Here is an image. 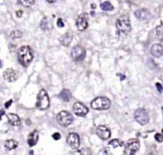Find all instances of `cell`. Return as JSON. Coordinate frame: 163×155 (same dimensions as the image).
Listing matches in <instances>:
<instances>
[{"instance_id":"6da1fadb","label":"cell","mask_w":163,"mask_h":155,"mask_svg":"<svg viewBox=\"0 0 163 155\" xmlns=\"http://www.w3.org/2000/svg\"><path fill=\"white\" fill-rule=\"evenodd\" d=\"M107 155H125V145L119 139L111 140L105 148Z\"/></svg>"},{"instance_id":"7a4b0ae2","label":"cell","mask_w":163,"mask_h":155,"mask_svg":"<svg viewBox=\"0 0 163 155\" xmlns=\"http://www.w3.org/2000/svg\"><path fill=\"white\" fill-rule=\"evenodd\" d=\"M18 60L24 67H27L32 61L33 55L29 46H23L18 51Z\"/></svg>"},{"instance_id":"3957f363","label":"cell","mask_w":163,"mask_h":155,"mask_svg":"<svg viewBox=\"0 0 163 155\" xmlns=\"http://www.w3.org/2000/svg\"><path fill=\"white\" fill-rule=\"evenodd\" d=\"M116 28L119 35H126L131 30L129 17L127 15H121L116 22Z\"/></svg>"},{"instance_id":"277c9868","label":"cell","mask_w":163,"mask_h":155,"mask_svg":"<svg viewBox=\"0 0 163 155\" xmlns=\"http://www.w3.org/2000/svg\"><path fill=\"white\" fill-rule=\"evenodd\" d=\"M36 106L41 111H45L48 109L50 106V100L48 95L45 90H40L38 93Z\"/></svg>"},{"instance_id":"5b68a950","label":"cell","mask_w":163,"mask_h":155,"mask_svg":"<svg viewBox=\"0 0 163 155\" xmlns=\"http://www.w3.org/2000/svg\"><path fill=\"white\" fill-rule=\"evenodd\" d=\"M91 107L94 110L102 111V110H108L111 107L110 100L103 96H99V97L96 98L93 100L90 103Z\"/></svg>"},{"instance_id":"8992f818","label":"cell","mask_w":163,"mask_h":155,"mask_svg":"<svg viewBox=\"0 0 163 155\" xmlns=\"http://www.w3.org/2000/svg\"><path fill=\"white\" fill-rule=\"evenodd\" d=\"M57 120L59 124L63 127H67L69 124L72 123L73 121V117L68 111H61L57 115Z\"/></svg>"},{"instance_id":"52a82bcc","label":"cell","mask_w":163,"mask_h":155,"mask_svg":"<svg viewBox=\"0 0 163 155\" xmlns=\"http://www.w3.org/2000/svg\"><path fill=\"white\" fill-rule=\"evenodd\" d=\"M86 51L84 48L80 45L75 46L71 52V56L73 60L76 62L83 61L86 57Z\"/></svg>"},{"instance_id":"ba28073f","label":"cell","mask_w":163,"mask_h":155,"mask_svg":"<svg viewBox=\"0 0 163 155\" xmlns=\"http://www.w3.org/2000/svg\"><path fill=\"white\" fill-rule=\"evenodd\" d=\"M140 142L137 139H131L125 145V155L134 154L140 149Z\"/></svg>"},{"instance_id":"9c48e42d","label":"cell","mask_w":163,"mask_h":155,"mask_svg":"<svg viewBox=\"0 0 163 155\" xmlns=\"http://www.w3.org/2000/svg\"><path fill=\"white\" fill-rule=\"evenodd\" d=\"M135 118L136 121L140 124L144 126L149 121L148 112L145 109H138L135 112Z\"/></svg>"},{"instance_id":"30bf717a","label":"cell","mask_w":163,"mask_h":155,"mask_svg":"<svg viewBox=\"0 0 163 155\" xmlns=\"http://www.w3.org/2000/svg\"><path fill=\"white\" fill-rule=\"evenodd\" d=\"M73 111L77 115L80 117H84L89 112L87 107L81 102H75L73 104Z\"/></svg>"},{"instance_id":"8fae6325","label":"cell","mask_w":163,"mask_h":155,"mask_svg":"<svg viewBox=\"0 0 163 155\" xmlns=\"http://www.w3.org/2000/svg\"><path fill=\"white\" fill-rule=\"evenodd\" d=\"M67 143L69 146L73 149H78L80 146V137L79 135L75 133H71L67 137Z\"/></svg>"},{"instance_id":"7c38bea8","label":"cell","mask_w":163,"mask_h":155,"mask_svg":"<svg viewBox=\"0 0 163 155\" xmlns=\"http://www.w3.org/2000/svg\"><path fill=\"white\" fill-rule=\"evenodd\" d=\"M87 14H80L76 21V25L78 30L80 31H85L88 27V21H87Z\"/></svg>"},{"instance_id":"4fadbf2b","label":"cell","mask_w":163,"mask_h":155,"mask_svg":"<svg viewBox=\"0 0 163 155\" xmlns=\"http://www.w3.org/2000/svg\"><path fill=\"white\" fill-rule=\"evenodd\" d=\"M98 136L102 140H107L110 137L111 132L110 129L104 125H100L96 129Z\"/></svg>"},{"instance_id":"5bb4252c","label":"cell","mask_w":163,"mask_h":155,"mask_svg":"<svg viewBox=\"0 0 163 155\" xmlns=\"http://www.w3.org/2000/svg\"><path fill=\"white\" fill-rule=\"evenodd\" d=\"M3 77L5 80L8 82H14L18 79V73L12 69H8L5 70Z\"/></svg>"},{"instance_id":"9a60e30c","label":"cell","mask_w":163,"mask_h":155,"mask_svg":"<svg viewBox=\"0 0 163 155\" xmlns=\"http://www.w3.org/2000/svg\"><path fill=\"white\" fill-rule=\"evenodd\" d=\"M135 17L140 21H146L151 17V14L145 9H140L135 12Z\"/></svg>"},{"instance_id":"2e32d148","label":"cell","mask_w":163,"mask_h":155,"mask_svg":"<svg viewBox=\"0 0 163 155\" xmlns=\"http://www.w3.org/2000/svg\"><path fill=\"white\" fill-rule=\"evenodd\" d=\"M39 138V134L37 130H34L31 133L27 138V144L30 147H33L37 144Z\"/></svg>"},{"instance_id":"e0dca14e","label":"cell","mask_w":163,"mask_h":155,"mask_svg":"<svg viewBox=\"0 0 163 155\" xmlns=\"http://www.w3.org/2000/svg\"><path fill=\"white\" fill-rule=\"evenodd\" d=\"M151 54L155 57H160L163 53L162 45L161 44H155L151 48Z\"/></svg>"},{"instance_id":"ac0fdd59","label":"cell","mask_w":163,"mask_h":155,"mask_svg":"<svg viewBox=\"0 0 163 155\" xmlns=\"http://www.w3.org/2000/svg\"><path fill=\"white\" fill-rule=\"evenodd\" d=\"M73 35L70 32L66 33L59 38V41L61 44L64 46H68L72 41Z\"/></svg>"},{"instance_id":"d6986e66","label":"cell","mask_w":163,"mask_h":155,"mask_svg":"<svg viewBox=\"0 0 163 155\" xmlns=\"http://www.w3.org/2000/svg\"><path fill=\"white\" fill-rule=\"evenodd\" d=\"M6 117L8 118V122L15 127H18L20 124V121L19 118V116L13 113H9L6 115Z\"/></svg>"},{"instance_id":"ffe728a7","label":"cell","mask_w":163,"mask_h":155,"mask_svg":"<svg viewBox=\"0 0 163 155\" xmlns=\"http://www.w3.org/2000/svg\"><path fill=\"white\" fill-rule=\"evenodd\" d=\"M71 97H72V94L71 92L67 89H64L61 91V92L59 94V98L63 100L64 102H69Z\"/></svg>"},{"instance_id":"44dd1931","label":"cell","mask_w":163,"mask_h":155,"mask_svg":"<svg viewBox=\"0 0 163 155\" xmlns=\"http://www.w3.org/2000/svg\"><path fill=\"white\" fill-rule=\"evenodd\" d=\"M40 27L44 31H49L52 27V25L50 21H49L48 18L44 17L41 21Z\"/></svg>"},{"instance_id":"7402d4cb","label":"cell","mask_w":163,"mask_h":155,"mask_svg":"<svg viewBox=\"0 0 163 155\" xmlns=\"http://www.w3.org/2000/svg\"><path fill=\"white\" fill-rule=\"evenodd\" d=\"M18 145H19V143L16 140H13V139L7 140L5 143V148L9 151L16 149L18 147Z\"/></svg>"},{"instance_id":"603a6c76","label":"cell","mask_w":163,"mask_h":155,"mask_svg":"<svg viewBox=\"0 0 163 155\" xmlns=\"http://www.w3.org/2000/svg\"><path fill=\"white\" fill-rule=\"evenodd\" d=\"M100 7L104 11H112L114 9V6L108 2H105L102 3L100 5Z\"/></svg>"},{"instance_id":"cb8c5ba5","label":"cell","mask_w":163,"mask_h":155,"mask_svg":"<svg viewBox=\"0 0 163 155\" xmlns=\"http://www.w3.org/2000/svg\"><path fill=\"white\" fill-rule=\"evenodd\" d=\"M22 36H23V33L19 30H14L10 33V37H11L12 39L19 38L20 37H22Z\"/></svg>"},{"instance_id":"d4e9b609","label":"cell","mask_w":163,"mask_h":155,"mask_svg":"<svg viewBox=\"0 0 163 155\" xmlns=\"http://www.w3.org/2000/svg\"><path fill=\"white\" fill-rule=\"evenodd\" d=\"M19 2L22 5L28 7L34 4L35 0H19Z\"/></svg>"},{"instance_id":"484cf974","label":"cell","mask_w":163,"mask_h":155,"mask_svg":"<svg viewBox=\"0 0 163 155\" xmlns=\"http://www.w3.org/2000/svg\"><path fill=\"white\" fill-rule=\"evenodd\" d=\"M80 155H91L90 151L87 148H83L79 151Z\"/></svg>"},{"instance_id":"4316f807","label":"cell","mask_w":163,"mask_h":155,"mask_svg":"<svg viewBox=\"0 0 163 155\" xmlns=\"http://www.w3.org/2000/svg\"><path fill=\"white\" fill-rule=\"evenodd\" d=\"M162 30H163V28H162V24H161L160 26L157 27V28H156V33H157V35L158 36L162 37Z\"/></svg>"},{"instance_id":"83f0119b","label":"cell","mask_w":163,"mask_h":155,"mask_svg":"<svg viewBox=\"0 0 163 155\" xmlns=\"http://www.w3.org/2000/svg\"><path fill=\"white\" fill-rule=\"evenodd\" d=\"M57 25L59 27H63L65 26V24L63 21V19L59 18L57 19Z\"/></svg>"},{"instance_id":"f1b7e54d","label":"cell","mask_w":163,"mask_h":155,"mask_svg":"<svg viewBox=\"0 0 163 155\" xmlns=\"http://www.w3.org/2000/svg\"><path fill=\"white\" fill-rule=\"evenodd\" d=\"M61 135L58 132H56V133H54L53 135H52V138L54 140H58L61 139Z\"/></svg>"},{"instance_id":"f546056e","label":"cell","mask_w":163,"mask_h":155,"mask_svg":"<svg viewBox=\"0 0 163 155\" xmlns=\"http://www.w3.org/2000/svg\"><path fill=\"white\" fill-rule=\"evenodd\" d=\"M155 139L157 141L162 142V135L161 133H156L155 135Z\"/></svg>"},{"instance_id":"4dcf8cb0","label":"cell","mask_w":163,"mask_h":155,"mask_svg":"<svg viewBox=\"0 0 163 155\" xmlns=\"http://www.w3.org/2000/svg\"><path fill=\"white\" fill-rule=\"evenodd\" d=\"M12 102H13L12 100H10L9 101L6 102L5 103V108H6V109L9 108V107H10V106L12 105Z\"/></svg>"},{"instance_id":"1f68e13d","label":"cell","mask_w":163,"mask_h":155,"mask_svg":"<svg viewBox=\"0 0 163 155\" xmlns=\"http://www.w3.org/2000/svg\"><path fill=\"white\" fill-rule=\"evenodd\" d=\"M156 87H157V90H158L160 93H161L162 91V85H161L160 83L157 82V83H156Z\"/></svg>"},{"instance_id":"d6a6232c","label":"cell","mask_w":163,"mask_h":155,"mask_svg":"<svg viewBox=\"0 0 163 155\" xmlns=\"http://www.w3.org/2000/svg\"><path fill=\"white\" fill-rule=\"evenodd\" d=\"M23 12L21 10H19L16 12V15H17V17L20 18L23 16Z\"/></svg>"},{"instance_id":"836d02e7","label":"cell","mask_w":163,"mask_h":155,"mask_svg":"<svg viewBox=\"0 0 163 155\" xmlns=\"http://www.w3.org/2000/svg\"><path fill=\"white\" fill-rule=\"evenodd\" d=\"M5 113V111L3 109H2L1 111H0V121L2 120V116L3 115H4Z\"/></svg>"},{"instance_id":"e575fe53","label":"cell","mask_w":163,"mask_h":155,"mask_svg":"<svg viewBox=\"0 0 163 155\" xmlns=\"http://www.w3.org/2000/svg\"><path fill=\"white\" fill-rule=\"evenodd\" d=\"M47 1L50 3H55L57 0H47Z\"/></svg>"},{"instance_id":"d590c367","label":"cell","mask_w":163,"mask_h":155,"mask_svg":"<svg viewBox=\"0 0 163 155\" xmlns=\"http://www.w3.org/2000/svg\"><path fill=\"white\" fill-rule=\"evenodd\" d=\"M120 75V80L121 81H123L125 79V76L124 75H122V74H119Z\"/></svg>"},{"instance_id":"8d00e7d4","label":"cell","mask_w":163,"mask_h":155,"mask_svg":"<svg viewBox=\"0 0 163 155\" xmlns=\"http://www.w3.org/2000/svg\"><path fill=\"white\" fill-rule=\"evenodd\" d=\"M29 155H34V152L33 150H31L29 153Z\"/></svg>"},{"instance_id":"74e56055","label":"cell","mask_w":163,"mask_h":155,"mask_svg":"<svg viewBox=\"0 0 163 155\" xmlns=\"http://www.w3.org/2000/svg\"><path fill=\"white\" fill-rule=\"evenodd\" d=\"M2 63L1 60H0V68H2Z\"/></svg>"},{"instance_id":"f35d334b","label":"cell","mask_w":163,"mask_h":155,"mask_svg":"<svg viewBox=\"0 0 163 155\" xmlns=\"http://www.w3.org/2000/svg\"><path fill=\"white\" fill-rule=\"evenodd\" d=\"M132 155H135V154H132Z\"/></svg>"}]
</instances>
